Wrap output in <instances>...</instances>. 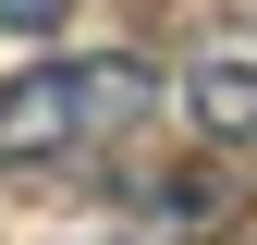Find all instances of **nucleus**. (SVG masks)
Listing matches in <instances>:
<instances>
[{
	"label": "nucleus",
	"instance_id": "1",
	"mask_svg": "<svg viewBox=\"0 0 257 245\" xmlns=\"http://www.w3.org/2000/svg\"><path fill=\"white\" fill-rule=\"evenodd\" d=\"M159 98H172V86H159V61H135V49L37 61V74L0 86V160H13V172H37V160H98V147L147 135Z\"/></svg>",
	"mask_w": 257,
	"mask_h": 245
},
{
	"label": "nucleus",
	"instance_id": "2",
	"mask_svg": "<svg viewBox=\"0 0 257 245\" xmlns=\"http://www.w3.org/2000/svg\"><path fill=\"white\" fill-rule=\"evenodd\" d=\"M184 98H196V122H208V135L257 147V61H245V49H208L196 74H184Z\"/></svg>",
	"mask_w": 257,
	"mask_h": 245
},
{
	"label": "nucleus",
	"instance_id": "3",
	"mask_svg": "<svg viewBox=\"0 0 257 245\" xmlns=\"http://www.w3.org/2000/svg\"><path fill=\"white\" fill-rule=\"evenodd\" d=\"M61 13H74V0H0V37H49Z\"/></svg>",
	"mask_w": 257,
	"mask_h": 245
}]
</instances>
